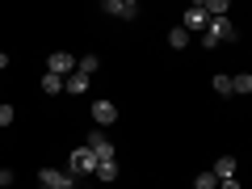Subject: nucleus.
Instances as JSON below:
<instances>
[{
  "mask_svg": "<svg viewBox=\"0 0 252 189\" xmlns=\"http://www.w3.org/2000/svg\"><path fill=\"white\" fill-rule=\"evenodd\" d=\"M38 185L42 189H76V177L67 168H38Z\"/></svg>",
  "mask_w": 252,
  "mask_h": 189,
  "instance_id": "f257e3e1",
  "label": "nucleus"
},
{
  "mask_svg": "<svg viewBox=\"0 0 252 189\" xmlns=\"http://www.w3.org/2000/svg\"><path fill=\"white\" fill-rule=\"evenodd\" d=\"M206 34L215 38V42H235V38H240V30H235L231 17H210V21H206Z\"/></svg>",
  "mask_w": 252,
  "mask_h": 189,
  "instance_id": "f03ea898",
  "label": "nucleus"
},
{
  "mask_svg": "<svg viewBox=\"0 0 252 189\" xmlns=\"http://www.w3.org/2000/svg\"><path fill=\"white\" fill-rule=\"evenodd\" d=\"M101 13H109V17H118V21H135L143 9H139V0H105Z\"/></svg>",
  "mask_w": 252,
  "mask_h": 189,
  "instance_id": "7ed1b4c3",
  "label": "nucleus"
},
{
  "mask_svg": "<svg viewBox=\"0 0 252 189\" xmlns=\"http://www.w3.org/2000/svg\"><path fill=\"white\" fill-rule=\"evenodd\" d=\"M46 72L59 76V80H67V76L76 72V55H72V51H55L51 59H46Z\"/></svg>",
  "mask_w": 252,
  "mask_h": 189,
  "instance_id": "20e7f679",
  "label": "nucleus"
},
{
  "mask_svg": "<svg viewBox=\"0 0 252 189\" xmlns=\"http://www.w3.org/2000/svg\"><path fill=\"white\" fill-rule=\"evenodd\" d=\"M67 172H72V177H76V172H84V177L97 172V156H93L89 147H76V152L67 156Z\"/></svg>",
  "mask_w": 252,
  "mask_h": 189,
  "instance_id": "39448f33",
  "label": "nucleus"
},
{
  "mask_svg": "<svg viewBox=\"0 0 252 189\" xmlns=\"http://www.w3.org/2000/svg\"><path fill=\"white\" fill-rule=\"evenodd\" d=\"M84 147H89V152L97 156V164H101V160H114V143H109V135H105V130H89Z\"/></svg>",
  "mask_w": 252,
  "mask_h": 189,
  "instance_id": "423d86ee",
  "label": "nucleus"
},
{
  "mask_svg": "<svg viewBox=\"0 0 252 189\" xmlns=\"http://www.w3.org/2000/svg\"><path fill=\"white\" fill-rule=\"evenodd\" d=\"M93 122H97V130L101 126H114L118 122V105L114 101H93Z\"/></svg>",
  "mask_w": 252,
  "mask_h": 189,
  "instance_id": "0eeeda50",
  "label": "nucleus"
},
{
  "mask_svg": "<svg viewBox=\"0 0 252 189\" xmlns=\"http://www.w3.org/2000/svg\"><path fill=\"white\" fill-rule=\"evenodd\" d=\"M206 9H202V4H189L185 9V21H181V30H185V34H193V30H206Z\"/></svg>",
  "mask_w": 252,
  "mask_h": 189,
  "instance_id": "6e6552de",
  "label": "nucleus"
},
{
  "mask_svg": "<svg viewBox=\"0 0 252 189\" xmlns=\"http://www.w3.org/2000/svg\"><path fill=\"white\" fill-rule=\"evenodd\" d=\"M89 89H93V80H89L84 72H72L67 80H63V93H72V97H84Z\"/></svg>",
  "mask_w": 252,
  "mask_h": 189,
  "instance_id": "1a4fd4ad",
  "label": "nucleus"
},
{
  "mask_svg": "<svg viewBox=\"0 0 252 189\" xmlns=\"http://www.w3.org/2000/svg\"><path fill=\"white\" fill-rule=\"evenodd\" d=\"M210 172H215V181H227V177H235V172H240V164H235V156H219Z\"/></svg>",
  "mask_w": 252,
  "mask_h": 189,
  "instance_id": "9d476101",
  "label": "nucleus"
},
{
  "mask_svg": "<svg viewBox=\"0 0 252 189\" xmlns=\"http://www.w3.org/2000/svg\"><path fill=\"white\" fill-rule=\"evenodd\" d=\"M93 177H97V181H118V160H101Z\"/></svg>",
  "mask_w": 252,
  "mask_h": 189,
  "instance_id": "9b49d317",
  "label": "nucleus"
},
{
  "mask_svg": "<svg viewBox=\"0 0 252 189\" xmlns=\"http://www.w3.org/2000/svg\"><path fill=\"white\" fill-rule=\"evenodd\" d=\"M168 46H172V51H185V46H189V34H185L181 26H172V30H168Z\"/></svg>",
  "mask_w": 252,
  "mask_h": 189,
  "instance_id": "f8f14e48",
  "label": "nucleus"
},
{
  "mask_svg": "<svg viewBox=\"0 0 252 189\" xmlns=\"http://www.w3.org/2000/svg\"><path fill=\"white\" fill-rule=\"evenodd\" d=\"M210 89H215L219 97H231V76H223V72H219V76H210Z\"/></svg>",
  "mask_w": 252,
  "mask_h": 189,
  "instance_id": "ddd939ff",
  "label": "nucleus"
},
{
  "mask_svg": "<svg viewBox=\"0 0 252 189\" xmlns=\"http://www.w3.org/2000/svg\"><path fill=\"white\" fill-rule=\"evenodd\" d=\"M97 67H101V59H97V55H80V67H76V72H84V76L93 80V76H97Z\"/></svg>",
  "mask_w": 252,
  "mask_h": 189,
  "instance_id": "4468645a",
  "label": "nucleus"
},
{
  "mask_svg": "<svg viewBox=\"0 0 252 189\" xmlns=\"http://www.w3.org/2000/svg\"><path fill=\"white\" fill-rule=\"evenodd\" d=\"M231 93L248 97V93H252V76H248V72H244V76H231Z\"/></svg>",
  "mask_w": 252,
  "mask_h": 189,
  "instance_id": "2eb2a0df",
  "label": "nucleus"
},
{
  "mask_svg": "<svg viewBox=\"0 0 252 189\" xmlns=\"http://www.w3.org/2000/svg\"><path fill=\"white\" fill-rule=\"evenodd\" d=\"M42 93H46V97L63 93V80H59V76H51V72H46V76H42Z\"/></svg>",
  "mask_w": 252,
  "mask_h": 189,
  "instance_id": "dca6fc26",
  "label": "nucleus"
},
{
  "mask_svg": "<svg viewBox=\"0 0 252 189\" xmlns=\"http://www.w3.org/2000/svg\"><path fill=\"white\" fill-rule=\"evenodd\" d=\"M202 9H206V17H227V0H206Z\"/></svg>",
  "mask_w": 252,
  "mask_h": 189,
  "instance_id": "f3484780",
  "label": "nucleus"
},
{
  "mask_svg": "<svg viewBox=\"0 0 252 189\" xmlns=\"http://www.w3.org/2000/svg\"><path fill=\"white\" fill-rule=\"evenodd\" d=\"M219 181H215V172H198V177H193V189H215Z\"/></svg>",
  "mask_w": 252,
  "mask_h": 189,
  "instance_id": "a211bd4d",
  "label": "nucleus"
},
{
  "mask_svg": "<svg viewBox=\"0 0 252 189\" xmlns=\"http://www.w3.org/2000/svg\"><path fill=\"white\" fill-rule=\"evenodd\" d=\"M13 118H17V114H13V105L4 101V105H0V126H13Z\"/></svg>",
  "mask_w": 252,
  "mask_h": 189,
  "instance_id": "6ab92c4d",
  "label": "nucleus"
},
{
  "mask_svg": "<svg viewBox=\"0 0 252 189\" xmlns=\"http://www.w3.org/2000/svg\"><path fill=\"white\" fill-rule=\"evenodd\" d=\"M219 189H244V185H240V177H227V181H219Z\"/></svg>",
  "mask_w": 252,
  "mask_h": 189,
  "instance_id": "aec40b11",
  "label": "nucleus"
},
{
  "mask_svg": "<svg viewBox=\"0 0 252 189\" xmlns=\"http://www.w3.org/2000/svg\"><path fill=\"white\" fill-rule=\"evenodd\" d=\"M4 67H9V55H4V51H0V72H4Z\"/></svg>",
  "mask_w": 252,
  "mask_h": 189,
  "instance_id": "412c9836",
  "label": "nucleus"
}]
</instances>
